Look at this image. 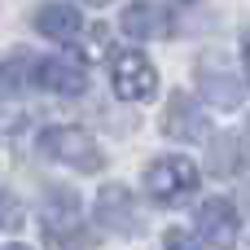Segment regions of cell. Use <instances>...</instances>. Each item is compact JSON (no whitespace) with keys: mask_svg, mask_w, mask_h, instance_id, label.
<instances>
[{"mask_svg":"<svg viewBox=\"0 0 250 250\" xmlns=\"http://www.w3.org/2000/svg\"><path fill=\"white\" fill-rule=\"evenodd\" d=\"M40 154H44V158H53V163L75 167V171H88V176L105 167L101 145H97L83 127H48V132L40 136Z\"/></svg>","mask_w":250,"mask_h":250,"instance_id":"6da1fadb","label":"cell"},{"mask_svg":"<svg viewBox=\"0 0 250 250\" xmlns=\"http://www.w3.org/2000/svg\"><path fill=\"white\" fill-rule=\"evenodd\" d=\"M92 220H97V229H105V233H114V237H141V233H145V211H141V202H136L123 185H105V189L97 193Z\"/></svg>","mask_w":250,"mask_h":250,"instance_id":"7a4b0ae2","label":"cell"},{"mask_svg":"<svg viewBox=\"0 0 250 250\" xmlns=\"http://www.w3.org/2000/svg\"><path fill=\"white\" fill-rule=\"evenodd\" d=\"M145 189H149L154 202L180 207V202L198 189V167H193L189 158H163V163H154V167L145 171Z\"/></svg>","mask_w":250,"mask_h":250,"instance_id":"3957f363","label":"cell"},{"mask_svg":"<svg viewBox=\"0 0 250 250\" xmlns=\"http://www.w3.org/2000/svg\"><path fill=\"white\" fill-rule=\"evenodd\" d=\"M35 83L48 92H62V97H79L88 88V66L75 53H53L35 66Z\"/></svg>","mask_w":250,"mask_h":250,"instance_id":"277c9868","label":"cell"},{"mask_svg":"<svg viewBox=\"0 0 250 250\" xmlns=\"http://www.w3.org/2000/svg\"><path fill=\"white\" fill-rule=\"evenodd\" d=\"M114 92L123 101H149L158 92V70L141 53H119L114 57Z\"/></svg>","mask_w":250,"mask_h":250,"instance_id":"5b68a950","label":"cell"},{"mask_svg":"<svg viewBox=\"0 0 250 250\" xmlns=\"http://www.w3.org/2000/svg\"><path fill=\"white\" fill-rule=\"evenodd\" d=\"M198 229H202V242L207 246L233 250L237 246V211H233V202H224V198L202 202L198 207Z\"/></svg>","mask_w":250,"mask_h":250,"instance_id":"8992f818","label":"cell"},{"mask_svg":"<svg viewBox=\"0 0 250 250\" xmlns=\"http://www.w3.org/2000/svg\"><path fill=\"white\" fill-rule=\"evenodd\" d=\"M163 132L176 136V141H202L207 136V119H202V105L185 92H171L167 97V110H163Z\"/></svg>","mask_w":250,"mask_h":250,"instance_id":"52a82bcc","label":"cell"},{"mask_svg":"<svg viewBox=\"0 0 250 250\" xmlns=\"http://www.w3.org/2000/svg\"><path fill=\"white\" fill-rule=\"evenodd\" d=\"M123 31L132 40H163L176 31V18L163 9V4H149V0H136L127 13H123Z\"/></svg>","mask_w":250,"mask_h":250,"instance_id":"ba28073f","label":"cell"},{"mask_svg":"<svg viewBox=\"0 0 250 250\" xmlns=\"http://www.w3.org/2000/svg\"><path fill=\"white\" fill-rule=\"evenodd\" d=\"M35 31L48 35V40H57V44H70V40L83 31V18H79L75 4L53 0V4H40V9H35Z\"/></svg>","mask_w":250,"mask_h":250,"instance_id":"9c48e42d","label":"cell"},{"mask_svg":"<svg viewBox=\"0 0 250 250\" xmlns=\"http://www.w3.org/2000/svg\"><path fill=\"white\" fill-rule=\"evenodd\" d=\"M198 83H202V97H207V101H215V105H224V110H233V105L242 101L237 79H233V75H224V70L198 66Z\"/></svg>","mask_w":250,"mask_h":250,"instance_id":"30bf717a","label":"cell"},{"mask_svg":"<svg viewBox=\"0 0 250 250\" xmlns=\"http://www.w3.org/2000/svg\"><path fill=\"white\" fill-rule=\"evenodd\" d=\"M242 167H246L242 141H237V136H215V141H211V154H207V171H211V176H237Z\"/></svg>","mask_w":250,"mask_h":250,"instance_id":"8fae6325","label":"cell"},{"mask_svg":"<svg viewBox=\"0 0 250 250\" xmlns=\"http://www.w3.org/2000/svg\"><path fill=\"white\" fill-rule=\"evenodd\" d=\"M62 224H79V198L70 189H48V198H44V229H62Z\"/></svg>","mask_w":250,"mask_h":250,"instance_id":"7c38bea8","label":"cell"},{"mask_svg":"<svg viewBox=\"0 0 250 250\" xmlns=\"http://www.w3.org/2000/svg\"><path fill=\"white\" fill-rule=\"evenodd\" d=\"M31 79H35V66H31L26 57H13V62H4V66H0V83H4L9 92H22Z\"/></svg>","mask_w":250,"mask_h":250,"instance_id":"4fadbf2b","label":"cell"},{"mask_svg":"<svg viewBox=\"0 0 250 250\" xmlns=\"http://www.w3.org/2000/svg\"><path fill=\"white\" fill-rule=\"evenodd\" d=\"M44 246H48V250H83V233H79V224L44 229Z\"/></svg>","mask_w":250,"mask_h":250,"instance_id":"5bb4252c","label":"cell"},{"mask_svg":"<svg viewBox=\"0 0 250 250\" xmlns=\"http://www.w3.org/2000/svg\"><path fill=\"white\" fill-rule=\"evenodd\" d=\"M26 220V207L18 202V193H0V233H18Z\"/></svg>","mask_w":250,"mask_h":250,"instance_id":"9a60e30c","label":"cell"},{"mask_svg":"<svg viewBox=\"0 0 250 250\" xmlns=\"http://www.w3.org/2000/svg\"><path fill=\"white\" fill-rule=\"evenodd\" d=\"M163 250H202V246H198V237H193L189 229H167Z\"/></svg>","mask_w":250,"mask_h":250,"instance_id":"2e32d148","label":"cell"},{"mask_svg":"<svg viewBox=\"0 0 250 250\" xmlns=\"http://www.w3.org/2000/svg\"><path fill=\"white\" fill-rule=\"evenodd\" d=\"M242 57H246V79H250V40L242 44Z\"/></svg>","mask_w":250,"mask_h":250,"instance_id":"e0dca14e","label":"cell"},{"mask_svg":"<svg viewBox=\"0 0 250 250\" xmlns=\"http://www.w3.org/2000/svg\"><path fill=\"white\" fill-rule=\"evenodd\" d=\"M242 202H246V207H250V185H246V193H242Z\"/></svg>","mask_w":250,"mask_h":250,"instance_id":"ac0fdd59","label":"cell"},{"mask_svg":"<svg viewBox=\"0 0 250 250\" xmlns=\"http://www.w3.org/2000/svg\"><path fill=\"white\" fill-rule=\"evenodd\" d=\"M88 4H110V0H88Z\"/></svg>","mask_w":250,"mask_h":250,"instance_id":"d6986e66","label":"cell"},{"mask_svg":"<svg viewBox=\"0 0 250 250\" xmlns=\"http://www.w3.org/2000/svg\"><path fill=\"white\" fill-rule=\"evenodd\" d=\"M4 250H26V246H4Z\"/></svg>","mask_w":250,"mask_h":250,"instance_id":"ffe728a7","label":"cell"}]
</instances>
